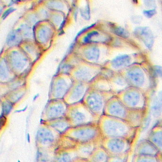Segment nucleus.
Masks as SVG:
<instances>
[{
	"label": "nucleus",
	"instance_id": "6ab92c4d",
	"mask_svg": "<svg viewBox=\"0 0 162 162\" xmlns=\"http://www.w3.org/2000/svg\"><path fill=\"white\" fill-rule=\"evenodd\" d=\"M89 88L101 91H111L109 81L102 71L89 82Z\"/></svg>",
	"mask_w": 162,
	"mask_h": 162
},
{
	"label": "nucleus",
	"instance_id": "0eeeda50",
	"mask_svg": "<svg viewBox=\"0 0 162 162\" xmlns=\"http://www.w3.org/2000/svg\"><path fill=\"white\" fill-rule=\"evenodd\" d=\"M115 95L111 91H101L89 88L82 101L98 118L104 114L107 101Z\"/></svg>",
	"mask_w": 162,
	"mask_h": 162
},
{
	"label": "nucleus",
	"instance_id": "5701e85b",
	"mask_svg": "<svg viewBox=\"0 0 162 162\" xmlns=\"http://www.w3.org/2000/svg\"><path fill=\"white\" fill-rule=\"evenodd\" d=\"M20 35L17 31L12 32L8 38V44L9 45H14L18 44L20 41Z\"/></svg>",
	"mask_w": 162,
	"mask_h": 162
},
{
	"label": "nucleus",
	"instance_id": "cd10ccee",
	"mask_svg": "<svg viewBox=\"0 0 162 162\" xmlns=\"http://www.w3.org/2000/svg\"><path fill=\"white\" fill-rule=\"evenodd\" d=\"M6 119L3 117H0V129L2 128L5 123Z\"/></svg>",
	"mask_w": 162,
	"mask_h": 162
},
{
	"label": "nucleus",
	"instance_id": "aec40b11",
	"mask_svg": "<svg viewBox=\"0 0 162 162\" xmlns=\"http://www.w3.org/2000/svg\"><path fill=\"white\" fill-rule=\"evenodd\" d=\"M109 157V154L100 144L94 149L87 159V161L91 162H108Z\"/></svg>",
	"mask_w": 162,
	"mask_h": 162
},
{
	"label": "nucleus",
	"instance_id": "f03ea898",
	"mask_svg": "<svg viewBox=\"0 0 162 162\" xmlns=\"http://www.w3.org/2000/svg\"><path fill=\"white\" fill-rule=\"evenodd\" d=\"M98 125L102 137L123 138L132 143L139 129L121 119L105 114L99 117Z\"/></svg>",
	"mask_w": 162,
	"mask_h": 162
},
{
	"label": "nucleus",
	"instance_id": "4468645a",
	"mask_svg": "<svg viewBox=\"0 0 162 162\" xmlns=\"http://www.w3.org/2000/svg\"><path fill=\"white\" fill-rule=\"evenodd\" d=\"M101 140H94L84 143H78L75 147L76 150L77 156L81 160V162H88L87 159L94 149L98 145L101 144Z\"/></svg>",
	"mask_w": 162,
	"mask_h": 162
},
{
	"label": "nucleus",
	"instance_id": "f8f14e48",
	"mask_svg": "<svg viewBox=\"0 0 162 162\" xmlns=\"http://www.w3.org/2000/svg\"><path fill=\"white\" fill-rule=\"evenodd\" d=\"M73 82V80L67 72H63L58 75L53 86L52 96L54 99H63Z\"/></svg>",
	"mask_w": 162,
	"mask_h": 162
},
{
	"label": "nucleus",
	"instance_id": "412c9836",
	"mask_svg": "<svg viewBox=\"0 0 162 162\" xmlns=\"http://www.w3.org/2000/svg\"><path fill=\"white\" fill-rule=\"evenodd\" d=\"M51 125L61 134L71 127L69 121L65 116L52 119Z\"/></svg>",
	"mask_w": 162,
	"mask_h": 162
},
{
	"label": "nucleus",
	"instance_id": "f3484780",
	"mask_svg": "<svg viewBox=\"0 0 162 162\" xmlns=\"http://www.w3.org/2000/svg\"><path fill=\"white\" fill-rule=\"evenodd\" d=\"M76 147H61L56 156V160L60 162H81L77 156Z\"/></svg>",
	"mask_w": 162,
	"mask_h": 162
},
{
	"label": "nucleus",
	"instance_id": "c85d7f7f",
	"mask_svg": "<svg viewBox=\"0 0 162 162\" xmlns=\"http://www.w3.org/2000/svg\"><path fill=\"white\" fill-rule=\"evenodd\" d=\"M154 11H146L144 14L147 15V16L151 17V16H152V15H154Z\"/></svg>",
	"mask_w": 162,
	"mask_h": 162
},
{
	"label": "nucleus",
	"instance_id": "9d476101",
	"mask_svg": "<svg viewBox=\"0 0 162 162\" xmlns=\"http://www.w3.org/2000/svg\"><path fill=\"white\" fill-rule=\"evenodd\" d=\"M144 61H145L144 59L140 56L123 55L119 56L110 61H107L102 66V68L110 71L120 72L134 64Z\"/></svg>",
	"mask_w": 162,
	"mask_h": 162
},
{
	"label": "nucleus",
	"instance_id": "9b49d317",
	"mask_svg": "<svg viewBox=\"0 0 162 162\" xmlns=\"http://www.w3.org/2000/svg\"><path fill=\"white\" fill-rule=\"evenodd\" d=\"M89 88V82L73 81L63 99L68 105L82 101Z\"/></svg>",
	"mask_w": 162,
	"mask_h": 162
},
{
	"label": "nucleus",
	"instance_id": "dca6fc26",
	"mask_svg": "<svg viewBox=\"0 0 162 162\" xmlns=\"http://www.w3.org/2000/svg\"><path fill=\"white\" fill-rule=\"evenodd\" d=\"M159 152L156 147L147 139H143L138 143L134 150V154H147L157 156Z\"/></svg>",
	"mask_w": 162,
	"mask_h": 162
},
{
	"label": "nucleus",
	"instance_id": "4be33fe9",
	"mask_svg": "<svg viewBox=\"0 0 162 162\" xmlns=\"http://www.w3.org/2000/svg\"><path fill=\"white\" fill-rule=\"evenodd\" d=\"M132 161L134 162H158L157 156L147 154H134Z\"/></svg>",
	"mask_w": 162,
	"mask_h": 162
},
{
	"label": "nucleus",
	"instance_id": "39448f33",
	"mask_svg": "<svg viewBox=\"0 0 162 162\" xmlns=\"http://www.w3.org/2000/svg\"><path fill=\"white\" fill-rule=\"evenodd\" d=\"M124 105L135 109H147L149 98L143 91L129 86L115 94Z\"/></svg>",
	"mask_w": 162,
	"mask_h": 162
},
{
	"label": "nucleus",
	"instance_id": "1a4fd4ad",
	"mask_svg": "<svg viewBox=\"0 0 162 162\" xmlns=\"http://www.w3.org/2000/svg\"><path fill=\"white\" fill-rule=\"evenodd\" d=\"M132 142L126 139L119 138H102L101 145L108 152L109 156L128 154Z\"/></svg>",
	"mask_w": 162,
	"mask_h": 162
},
{
	"label": "nucleus",
	"instance_id": "423d86ee",
	"mask_svg": "<svg viewBox=\"0 0 162 162\" xmlns=\"http://www.w3.org/2000/svg\"><path fill=\"white\" fill-rule=\"evenodd\" d=\"M61 135L70 138L78 143L101 140L103 138L98 123L70 127Z\"/></svg>",
	"mask_w": 162,
	"mask_h": 162
},
{
	"label": "nucleus",
	"instance_id": "a878e982",
	"mask_svg": "<svg viewBox=\"0 0 162 162\" xmlns=\"http://www.w3.org/2000/svg\"><path fill=\"white\" fill-rule=\"evenodd\" d=\"M22 32L24 34V35L27 37H30L31 36V29L28 27H22Z\"/></svg>",
	"mask_w": 162,
	"mask_h": 162
},
{
	"label": "nucleus",
	"instance_id": "393cba45",
	"mask_svg": "<svg viewBox=\"0 0 162 162\" xmlns=\"http://www.w3.org/2000/svg\"><path fill=\"white\" fill-rule=\"evenodd\" d=\"M128 154L119 155V156H109L108 162H125L127 161Z\"/></svg>",
	"mask_w": 162,
	"mask_h": 162
},
{
	"label": "nucleus",
	"instance_id": "ddd939ff",
	"mask_svg": "<svg viewBox=\"0 0 162 162\" xmlns=\"http://www.w3.org/2000/svg\"><path fill=\"white\" fill-rule=\"evenodd\" d=\"M102 72L109 81L111 91L115 94L128 87L127 81L120 72L110 71L104 69H102Z\"/></svg>",
	"mask_w": 162,
	"mask_h": 162
},
{
	"label": "nucleus",
	"instance_id": "2eb2a0df",
	"mask_svg": "<svg viewBox=\"0 0 162 162\" xmlns=\"http://www.w3.org/2000/svg\"><path fill=\"white\" fill-rule=\"evenodd\" d=\"M68 105L63 99H55L49 109V118L51 119L64 117Z\"/></svg>",
	"mask_w": 162,
	"mask_h": 162
},
{
	"label": "nucleus",
	"instance_id": "7ed1b4c3",
	"mask_svg": "<svg viewBox=\"0 0 162 162\" xmlns=\"http://www.w3.org/2000/svg\"><path fill=\"white\" fill-rule=\"evenodd\" d=\"M147 109H135L128 108L115 96L110 98L105 104L104 114L124 120L135 128H141L147 115Z\"/></svg>",
	"mask_w": 162,
	"mask_h": 162
},
{
	"label": "nucleus",
	"instance_id": "b1692460",
	"mask_svg": "<svg viewBox=\"0 0 162 162\" xmlns=\"http://www.w3.org/2000/svg\"><path fill=\"white\" fill-rule=\"evenodd\" d=\"M50 32L48 28H44L40 31L39 34V39L41 40V42H45L50 37Z\"/></svg>",
	"mask_w": 162,
	"mask_h": 162
},
{
	"label": "nucleus",
	"instance_id": "bb28decb",
	"mask_svg": "<svg viewBox=\"0 0 162 162\" xmlns=\"http://www.w3.org/2000/svg\"><path fill=\"white\" fill-rule=\"evenodd\" d=\"M11 109V105L9 104H6L4 105L3 110H4V113L5 114H8L9 112H10Z\"/></svg>",
	"mask_w": 162,
	"mask_h": 162
},
{
	"label": "nucleus",
	"instance_id": "f257e3e1",
	"mask_svg": "<svg viewBox=\"0 0 162 162\" xmlns=\"http://www.w3.org/2000/svg\"><path fill=\"white\" fill-rule=\"evenodd\" d=\"M119 72L129 86L139 89L148 98L154 91L156 86L154 71L145 61L134 64Z\"/></svg>",
	"mask_w": 162,
	"mask_h": 162
},
{
	"label": "nucleus",
	"instance_id": "c756f323",
	"mask_svg": "<svg viewBox=\"0 0 162 162\" xmlns=\"http://www.w3.org/2000/svg\"><path fill=\"white\" fill-rule=\"evenodd\" d=\"M1 8L0 7V11H1Z\"/></svg>",
	"mask_w": 162,
	"mask_h": 162
},
{
	"label": "nucleus",
	"instance_id": "6e6552de",
	"mask_svg": "<svg viewBox=\"0 0 162 162\" xmlns=\"http://www.w3.org/2000/svg\"><path fill=\"white\" fill-rule=\"evenodd\" d=\"M79 60L78 63L70 66L67 70V73L73 81L90 82L102 71V66Z\"/></svg>",
	"mask_w": 162,
	"mask_h": 162
},
{
	"label": "nucleus",
	"instance_id": "a211bd4d",
	"mask_svg": "<svg viewBox=\"0 0 162 162\" xmlns=\"http://www.w3.org/2000/svg\"><path fill=\"white\" fill-rule=\"evenodd\" d=\"M147 139L154 144L159 152H162V127L161 122H158L152 128Z\"/></svg>",
	"mask_w": 162,
	"mask_h": 162
},
{
	"label": "nucleus",
	"instance_id": "20e7f679",
	"mask_svg": "<svg viewBox=\"0 0 162 162\" xmlns=\"http://www.w3.org/2000/svg\"><path fill=\"white\" fill-rule=\"evenodd\" d=\"M64 116L71 127L98 123L99 119L82 101L68 105Z\"/></svg>",
	"mask_w": 162,
	"mask_h": 162
}]
</instances>
